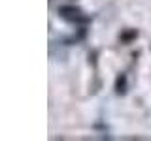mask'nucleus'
I'll return each mask as SVG.
<instances>
[{"label":"nucleus","instance_id":"obj_1","mask_svg":"<svg viewBox=\"0 0 151 141\" xmlns=\"http://www.w3.org/2000/svg\"><path fill=\"white\" fill-rule=\"evenodd\" d=\"M59 11H60V15H63L66 21H70V23H85V21H87V17L81 15V11H79V9H74V8H60Z\"/></svg>","mask_w":151,"mask_h":141}]
</instances>
